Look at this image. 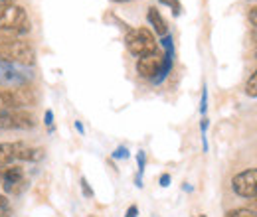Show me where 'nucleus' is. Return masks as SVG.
<instances>
[{
	"label": "nucleus",
	"mask_w": 257,
	"mask_h": 217,
	"mask_svg": "<svg viewBox=\"0 0 257 217\" xmlns=\"http://www.w3.org/2000/svg\"><path fill=\"white\" fill-rule=\"evenodd\" d=\"M14 144L12 142H2L0 144V166H10L14 162Z\"/></svg>",
	"instance_id": "9b49d317"
},
{
	"label": "nucleus",
	"mask_w": 257,
	"mask_h": 217,
	"mask_svg": "<svg viewBox=\"0 0 257 217\" xmlns=\"http://www.w3.org/2000/svg\"><path fill=\"white\" fill-rule=\"evenodd\" d=\"M113 2H128V0H113Z\"/></svg>",
	"instance_id": "a878e982"
},
{
	"label": "nucleus",
	"mask_w": 257,
	"mask_h": 217,
	"mask_svg": "<svg viewBox=\"0 0 257 217\" xmlns=\"http://www.w3.org/2000/svg\"><path fill=\"white\" fill-rule=\"evenodd\" d=\"M125 46H127L128 52L133 56H137V58L155 54L159 50L157 38H155V34L149 28H131L125 34Z\"/></svg>",
	"instance_id": "f03ea898"
},
{
	"label": "nucleus",
	"mask_w": 257,
	"mask_h": 217,
	"mask_svg": "<svg viewBox=\"0 0 257 217\" xmlns=\"http://www.w3.org/2000/svg\"><path fill=\"white\" fill-rule=\"evenodd\" d=\"M161 2H164V4H168V6H170V8L174 10V14H176V16L180 14V4H178L176 0H161Z\"/></svg>",
	"instance_id": "dca6fc26"
},
{
	"label": "nucleus",
	"mask_w": 257,
	"mask_h": 217,
	"mask_svg": "<svg viewBox=\"0 0 257 217\" xmlns=\"http://www.w3.org/2000/svg\"><path fill=\"white\" fill-rule=\"evenodd\" d=\"M161 186L162 187L170 186V176H168V174H162V176H161Z\"/></svg>",
	"instance_id": "5701e85b"
},
{
	"label": "nucleus",
	"mask_w": 257,
	"mask_h": 217,
	"mask_svg": "<svg viewBox=\"0 0 257 217\" xmlns=\"http://www.w3.org/2000/svg\"><path fill=\"white\" fill-rule=\"evenodd\" d=\"M245 95L247 97H257V69L255 73L247 79V83H245Z\"/></svg>",
	"instance_id": "f8f14e48"
},
{
	"label": "nucleus",
	"mask_w": 257,
	"mask_h": 217,
	"mask_svg": "<svg viewBox=\"0 0 257 217\" xmlns=\"http://www.w3.org/2000/svg\"><path fill=\"white\" fill-rule=\"evenodd\" d=\"M194 217H206V215H194Z\"/></svg>",
	"instance_id": "cd10ccee"
},
{
	"label": "nucleus",
	"mask_w": 257,
	"mask_h": 217,
	"mask_svg": "<svg viewBox=\"0 0 257 217\" xmlns=\"http://www.w3.org/2000/svg\"><path fill=\"white\" fill-rule=\"evenodd\" d=\"M253 58L257 60V48H255V52H253Z\"/></svg>",
	"instance_id": "bb28decb"
},
{
	"label": "nucleus",
	"mask_w": 257,
	"mask_h": 217,
	"mask_svg": "<svg viewBox=\"0 0 257 217\" xmlns=\"http://www.w3.org/2000/svg\"><path fill=\"white\" fill-rule=\"evenodd\" d=\"M166 69H168V56H164L159 50L155 54L139 58V62H137V71L145 79H157V75L159 73L164 75Z\"/></svg>",
	"instance_id": "39448f33"
},
{
	"label": "nucleus",
	"mask_w": 257,
	"mask_h": 217,
	"mask_svg": "<svg viewBox=\"0 0 257 217\" xmlns=\"http://www.w3.org/2000/svg\"><path fill=\"white\" fill-rule=\"evenodd\" d=\"M225 217H257V213L255 211H251V209H247V207H237V209L227 211Z\"/></svg>",
	"instance_id": "ddd939ff"
},
{
	"label": "nucleus",
	"mask_w": 257,
	"mask_h": 217,
	"mask_svg": "<svg viewBox=\"0 0 257 217\" xmlns=\"http://www.w3.org/2000/svg\"><path fill=\"white\" fill-rule=\"evenodd\" d=\"M14 144V158L24 162H38L44 158V148H34L24 142H12Z\"/></svg>",
	"instance_id": "6e6552de"
},
{
	"label": "nucleus",
	"mask_w": 257,
	"mask_h": 217,
	"mask_svg": "<svg viewBox=\"0 0 257 217\" xmlns=\"http://www.w3.org/2000/svg\"><path fill=\"white\" fill-rule=\"evenodd\" d=\"M2 186L8 193H20L24 187V170L16 164L2 168Z\"/></svg>",
	"instance_id": "0eeeda50"
},
{
	"label": "nucleus",
	"mask_w": 257,
	"mask_h": 217,
	"mask_svg": "<svg viewBox=\"0 0 257 217\" xmlns=\"http://www.w3.org/2000/svg\"><path fill=\"white\" fill-rule=\"evenodd\" d=\"M245 207L257 213V193L255 195H251V197H247V205H245Z\"/></svg>",
	"instance_id": "f3484780"
},
{
	"label": "nucleus",
	"mask_w": 257,
	"mask_h": 217,
	"mask_svg": "<svg viewBox=\"0 0 257 217\" xmlns=\"http://www.w3.org/2000/svg\"><path fill=\"white\" fill-rule=\"evenodd\" d=\"M137 162H139V174L143 176V172H145V152L143 150L137 154Z\"/></svg>",
	"instance_id": "4468645a"
},
{
	"label": "nucleus",
	"mask_w": 257,
	"mask_h": 217,
	"mask_svg": "<svg viewBox=\"0 0 257 217\" xmlns=\"http://www.w3.org/2000/svg\"><path fill=\"white\" fill-rule=\"evenodd\" d=\"M81 189H83V195H87V197H91V195H93V189L89 187V184H87V180H85V178H81Z\"/></svg>",
	"instance_id": "2eb2a0df"
},
{
	"label": "nucleus",
	"mask_w": 257,
	"mask_h": 217,
	"mask_svg": "<svg viewBox=\"0 0 257 217\" xmlns=\"http://www.w3.org/2000/svg\"><path fill=\"white\" fill-rule=\"evenodd\" d=\"M44 119H46L44 123L52 128V123H54V115H52V111H46V117H44Z\"/></svg>",
	"instance_id": "4be33fe9"
},
{
	"label": "nucleus",
	"mask_w": 257,
	"mask_h": 217,
	"mask_svg": "<svg viewBox=\"0 0 257 217\" xmlns=\"http://www.w3.org/2000/svg\"><path fill=\"white\" fill-rule=\"evenodd\" d=\"M0 30L8 34H24L28 32V12L24 6L12 4L0 10Z\"/></svg>",
	"instance_id": "7ed1b4c3"
},
{
	"label": "nucleus",
	"mask_w": 257,
	"mask_h": 217,
	"mask_svg": "<svg viewBox=\"0 0 257 217\" xmlns=\"http://www.w3.org/2000/svg\"><path fill=\"white\" fill-rule=\"evenodd\" d=\"M75 128H77V130H79V132H83V124L79 123V121H77V123H75Z\"/></svg>",
	"instance_id": "393cba45"
},
{
	"label": "nucleus",
	"mask_w": 257,
	"mask_h": 217,
	"mask_svg": "<svg viewBox=\"0 0 257 217\" xmlns=\"http://www.w3.org/2000/svg\"><path fill=\"white\" fill-rule=\"evenodd\" d=\"M38 124L36 117L24 109H0V128L2 130H28Z\"/></svg>",
	"instance_id": "20e7f679"
},
{
	"label": "nucleus",
	"mask_w": 257,
	"mask_h": 217,
	"mask_svg": "<svg viewBox=\"0 0 257 217\" xmlns=\"http://www.w3.org/2000/svg\"><path fill=\"white\" fill-rule=\"evenodd\" d=\"M147 20H149V24L153 26V30L157 32L159 36H168V26H166V20L162 18V14L159 12V8H155V6H151L149 8V12H147Z\"/></svg>",
	"instance_id": "1a4fd4ad"
},
{
	"label": "nucleus",
	"mask_w": 257,
	"mask_h": 217,
	"mask_svg": "<svg viewBox=\"0 0 257 217\" xmlns=\"http://www.w3.org/2000/svg\"><path fill=\"white\" fill-rule=\"evenodd\" d=\"M12 95H14V99H16V103H18L20 109L32 107L34 103H36V91H34L32 87H28V85H22L18 89H12Z\"/></svg>",
	"instance_id": "9d476101"
},
{
	"label": "nucleus",
	"mask_w": 257,
	"mask_h": 217,
	"mask_svg": "<svg viewBox=\"0 0 257 217\" xmlns=\"http://www.w3.org/2000/svg\"><path fill=\"white\" fill-rule=\"evenodd\" d=\"M12 4H16V0H0V10L8 8V6H12Z\"/></svg>",
	"instance_id": "b1692460"
},
{
	"label": "nucleus",
	"mask_w": 257,
	"mask_h": 217,
	"mask_svg": "<svg viewBox=\"0 0 257 217\" xmlns=\"http://www.w3.org/2000/svg\"><path fill=\"white\" fill-rule=\"evenodd\" d=\"M125 217H139V207L137 205H131L127 209V213H125Z\"/></svg>",
	"instance_id": "412c9836"
},
{
	"label": "nucleus",
	"mask_w": 257,
	"mask_h": 217,
	"mask_svg": "<svg viewBox=\"0 0 257 217\" xmlns=\"http://www.w3.org/2000/svg\"><path fill=\"white\" fill-rule=\"evenodd\" d=\"M231 187L239 197H251L257 193V168L251 170H243L239 174L233 176L231 180Z\"/></svg>",
	"instance_id": "423d86ee"
},
{
	"label": "nucleus",
	"mask_w": 257,
	"mask_h": 217,
	"mask_svg": "<svg viewBox=\"0 0 257 217\" xmlns=\"http://www.w3.org/2000/svg\"><path fill=\"white\" fill-rule=\"evenodd\" d=\"M206 103H208V91H206V87H204V91H202V105H200V111H202V115L206 113V107H208Z\"/></svg>",
	"instance_id": "aec40b11"
},
{
	"label": "nucleus",
	"mask_w": 257,
	"mask_h": 217,
	"mask_svg": "<svg viewBox=\"0 0 257 217\" xmlns=\"http://www.w3.org/2000/svg\"><path fill=\"white\" fill-rule=\"evenodd\" d=\"M249 22H251L253 28H257V4L249 10Z\"/></svg>",
	"instance_id": "6ab92c4d"
},
{
	"label": "nucleus",
	"mask_w": 257,
	"mask_h": 217,
	"mask_svg": "<svg viewBox=\"0 0 257 217\" xmlns=\"http://www.w3.org/2000/svg\"><path fill=\"white\" fill-rule=\"evenodd\" d=\"M113 158H128V150L125 146H119V148L113 152Z\"/></svg>",
	"instance_id": "a211bd4d"
},
{
	"label": "nucleus",
	"mask_w": 257,
	"mask_h": 217,
	"mask_svg": "<svg viewBox=\"0 0 257 217\" xmlns=\"http://www.w3.org/2000/svg\"><path fill=\"white\" fill-rule=\"evenodd\" d=\"M0 62L34 65L36 63V52L24 40H8V42L0 44Z\"/></svg>",
	"instance_id": "f257e3e1"
}]
</instances>
